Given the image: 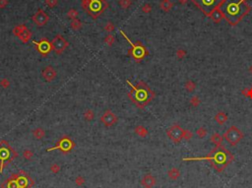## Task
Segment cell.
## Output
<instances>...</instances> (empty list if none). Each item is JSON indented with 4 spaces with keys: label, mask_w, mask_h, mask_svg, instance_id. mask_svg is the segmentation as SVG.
<instances>
[{
    "label": "cell",
    "mask_w": 252,
    "mask_h": 188,
    "mask_svg": "<svg viewBox=\"0 0 252 188\" xmlns=\"http://www.w3.org/2000/svg\"><path fill=\"white\" fill-rule=\"evenodd\" d=\"M224 18L232 26H236L250 11L246 0H224L219 6Z\"/></svg>",
    "instance_id": "6da1fadb"
},
{
    "label": "cell",
    "mask_w": 252,
    "mask_h": 188,
    "mask_svg": "<svg viewBox=\"0 0 252 188\" xmlns=\"http://www.w3.org/2000/svg\"><path fill=\"white\" fill-rule=\"evenodd\" d=\"M126 82L131 87V91L128 93V98L137 107L144 108L155 98V93L143 81H140L136 86L132 85L128 80Z\"/></svg>",
    "instance_id": "7a4b0ae2"
},
{
    "label": "cell",
    "mask_w": 252,
    "mask_h": 188,
    "mask_svg": "<svg viewBox=\"0 0 252 188\" xmlns=\"http://www.w3.org/2000/svg\"><path fill=\"white\" fill-rule=\"evenodd\" d=\"M81 6L92 18L96 20L103 13L108 4L106 0H82Z\"/></svg>",
    "instance_id": "3957f363"
},
{
    "label": "cell",
    "mask_w": 252,
    "mask_h": 188,
    "mask_svg": "<svg viewBox=\"0 0 252 188\" xmlns=\"http://www.w3.org/2000/svg\"><path fill=\"white\" fill-rule=\"evenodd\" d=\"M17 156L18 155L15 152V150L8 144L6 140L0 141V172H2L3 169L15 160Z\"/></svg>",
    "instance_id": "277c9868"
},
{
    "label": "cell",
    "mask_w": 252,
    "mask_h": 188,
    "mask_svg": "<svg viewBox=\"0 0 252 188\" xmlns=\"http://www.w3.org/2000/svg\"><path fill=\"white\" fill-rule=\"evenodd\" d=\"M120 34L125 37L126 40H127L128 43L130 44V45H131V48L128 50V54L133 57L134 60L141 61L142 59H144L145 56L148 55L149 52H148V50H147V48L145 47V45H143V44L141 43V41L138 40V41H136V43H132V41L128 39V37L125 35V33L122 30H120Z\"/></svg>",
    "instance_id": "5b68a950"
},
{
    "label": "cell",
    "mask_w": 252,
    "mask_h": 188,
    "mask_svg": "<svg viewBox=\"0 0 252 188\" xmlns=\"http://www.w3.org/2000/svg\"><path fill=\"white\" fill-rule=\"evenodd\" d=\"M206 16L211 15V13L220 6L224 0H191Z\"/></svg>",
    "instance_id": "8992f818"
},
{
    "label": "cell",
    "mask_w": 252,
    "mask_h": 188,
    "mask_svg": "<svg viewBox=\"0 0 252 188\" xmlns=\"http://www.w3.org/2000/svg\"><path fill=\"white\" fill-rule=\"evenodd\" d=\"M74 147H75L74 141L69 136H63L61 139L58 140V142L54 147L48 148L47 151L50 152V151H54V150H59L63 154H68L72 151Z\"/></svg>",
    "instance_id": "52a82bcc"
},
{
    "label": "cell",
    "mask_w": 252,
    "mask_h": 188,
    "mask_svg": "<svg viewBox=\"0 0 252 188\" xmlns=\"http://www.w3.org/2000/svg\"><path fill=\"white\" fill-rule=\"evenodd\" d=\"M242 137H243L242 132L239 130L236 126H234V125L230 126L225 133L226 140L228 141L232 146L236 145L238 142L242 139Z\"/></svg>",
    "instance_id": "ba28073f"
},
{
    "label": "cell",
    "mask_w": 252,
    "mask_h": 188,
    "mask_svg": "<svg viewBox=\"0 0 252 188\" xmlns=\"http://www.w3.org/2000/svg\"><path fill=\"white\" fill-rule=\"evenodd\" d=\"M69 47V43L61 35H56L51 40V48L52 50L56 54H61L64 52V50Z\"/></svg>",
    "instance_id": "9c48e42d"
},
{
    "label": "cell",
    "mask_w": 252,
    "mask_h": 188,
    "mask_svg": "<svg viewBox=\"0 0 252 188\" xmlns=\"http://www.w3.org/2000/svg\"><path fill=\"white\" fill-rule=\"evenodd\" d=\"M184 133H185V130H183V129L177 124L171 125L166 131L167 136H169L170 139L171 141H173L174 143H179V142L181 141V139H183Z\"/></svg>",
    "instance_id": "30bf717a"
},
{
    "label": "cell",
    "mask_w": 252,
    "mask_h": 188,
    "mask_svg": "<svg viewBox=\"0 0 252 188\" xmlns=\"http://www.w3.org/2000/svg\"><path fill=\"white\" fill-rule=\"evenodd\" d=\"M33 44H35L36 49L39 51L43 56H47V54L52 50L51 48V43L47 39H41L40 41L33 40Z\"/></svg>",
    "instance_id": "8fae6325"
},
{
    "label": "cell",
    "mask_w": 252,
    "mask_h": 188,
    "mask_svg": "<svg viewBox=\"0 0 252 188\" xmlns=\"http://www.w3.org/2000/svg\"><path fill=\"white\" fill-rule=\"evenodd\" d=\"M100 121H102V123L104 125V126L110 127V126H113V125L118 121V117H117V115L115 113H113L110 110H107L103 112V114L102 116H100Z\"/></svg>",
    "instance_id": "7c38bea8"
},
{
    "label": "cell",
    "mask_w": 252,
    "mask_h": 188,
    "mask_svg": "<svg viewBox=\"0 0 252 188\" xmlns=\"http://www.w3.org/2000/svg\"><path fill=\"white\" fill-rule=\"evenodd\" d=\"M49 20L48 15L45 13L43 9H39L37 12L33 16V22L35 23L37 27H43L47 25Z\"/></svg>",
    "instance_id": "4fadbf2b"
},
{
    "label": "cell",
    "mask_w": 252,
    "mask_h": 188,
    "mask_svg": "<svg viewBox=\"0 0 252 188\" xmlns=\"http://www.w3.org/2000/svg\"><path fill=\"white\" fill-rule=\"evenodd\" d=\"M41 76L44 77V79L47 82H51L56 78L57 72L52 66H47V67L41 71Z\"/></svg>",
    "instance_id": "5bb4252c"
},
{
    "label": "cell",
    "mask_w": 252,
    "mask_h": 188,
    "mask_svg": "<svg viewBox=\"0 0 252 188\" xmlns=\"http://www.w3.org/2000/svg\"><path fill=\"white\" fill-rule=\"evenodd\" d=\"M1 187L2 188H20V186L18 184V181H17V179L14 176V174L12 175L9 179H7L5 182H3Z\"/></svg>",
    "instance_id": "9a60e30c"
},
{
    "label": "cell",
    "mask_w": 252,
    "mask_h": 188,
    "mask_svg": "<svg viewBox=\"0 0 252 188\" xmlns=\"http://www.w3.org/2000/svg\"><path fill=\"white\" fill-rule=\"evenodd\" d=\"M210 18H211L214 22H216V23H219L222 19H225L224 15H222V11L219 9V7L216 8V9L212 12L211 15H210Z\"/></svg>",
    "instance_id": "2e32d148"
},
{
    "label": "cell",
    "mask_w": 252,
    "mask_h": 188,
    "mask_svg": "<svg viewBox=\"0 0 252 188\" xmlns=\"http://www.w3.org/2000/svg\"><path fill=\"white\" fill-rule=\"evenodd\" d=\"M32 36H33V34H32V32L29 30V29H27L26 31H24L22 34H21L18 37L20 39V40L22 41L23 44H27L29 40H30L31 39H32Z\"/></svg>",
    "instance_id": "e0dca14e"
},
{
    "label": "cell",
    "mask_w": 252,
    "mask_h": 188,
    "mask_svg": "<svg viewBox=\"0 0 252 188\" xmlns=\"http://www.w3.org/2000/svg\"><path fill=\"white\" fill-rule=\"evenodd\" d=\"M142 184L144 185L146 188H150V187H152L154 184H155V178L152 176V175H146V176L143 178V180H142Z\"/></svg>",
    "instance_id": "ac0fdd59"
},
{
    "label": "cell",
    "mask_w": 252,
    "mask_h": 188,
    "mask_svg": "<svg viewBox=\"0 0 252 188\" xmlns=\"http://www.w3.org/2000/svg\"><path fill=\"white\" fill-rule=\"evenodd\" d=\"M44 135H45V131L40 127H37V128L33 129V138H36L37 140L43 139V138L44 137Z\"/></svg>",
    "instance_id": "d6986e66"
},
{
    "label": "cell",
    "mask_w": 252,
    "mask_h": 188,
    "mask_svg": "<svg viewBox=\"0 0 252 188\" xmlns=\"http://www.w3.org/2000/svg\"><path fill=\"white\" fill-rule=\"evenodd\" d=\"M215 120H216L217 122L219 123L220 125H222V124H224L226 120H228V116H226V114L225 113V112L220 111V112H218V113L216 114V116H215Z\"/></svg>",
    "instance_id": "ffe728a7"
},
{
    "label": "cell",
    "mask_w": 252,
    "mask_h": 188,
    "mask_svg": "<svg viewBox=\"0 0 252 188\" xmlns=\"http://www.w3.org/2000/svg\"><path fill=\"white\" fill-rule=\"evenodd\" d=\"M173 2H170V0H163L159 4V7H161V9L165 12H169L171 8H173Z\"/></svg>",
    "instance_id": "44dd1931"
},
{
    "label": "cell",
    "mask_w": 252,
    "mask_h": 188,
    "mask_svg": "<svg viewBox=\"0 0 252 188\" xmlns=\"http://www.w3.org/2000/svg\"><path fill=\"white\" fill-rule=\"evenodd\" d=\"M135 133L138 136L144 138L148 135V130H147L144 126H142V125H138V126L135 128Z\"/></svg>",
    "instance_id": "7402d4cb"
},
{
    "label": "cell",
    "mask_w": 252,
    "mask_h": 188,
    "mask_svg": "<svg viewBox=\"0 0 252 188\" xmlns=\"http://www.w3.org/2000/svg\"><path fill=\"white\" fill-rule=\"evenodd\" d=\"M27 27H26V25H18V26H16L14 29H13V34L14 36L16 37H19L24 31H26L27 30Z\"/></svg>",
    "instance_id": "603a6c76"
},
{
    "label": "cell",
    "mask_w": 252,
    "mask_h": 188,
    "mask_svg": "<svg viewBox=\"0 0 252 188\" xmlns=\"http://www.w3.org/2000/svg\"><path fill=\"white\" fill-rule=\"evenodd\" d=\"M70 26H71V28H72L74 31H78V30H80V29L82 28L83 24H82L81 21H80L79 19H77V18H76V19H74V20L71 21Z\"/></svg>",
    "instance_id": "cb8c5ba5"
},
{
    "label": "cell",
    "mask_w": 252,
    "mask_h": 188,
    "mask_svg": "<svg viewBox=\"0 0 252 188\" xmlns=\"http://www.w3.org/2000/svg\"><path fill=\"white\" fill-rule=\"evenodd\" d=\"M211 141H212V143L219 146L222 142V137L219 134V133H214V134L211 136Z\"/></svg>",
    "instance_id": "d4e9b609"
},
{
    "label": "cell",
    "mask_w": 252,
    "mask_h": 188,
    "mask_svg": "<svg viewBox=\"0 0 252 188\" xmlns=\"http://www.w3.org/2000/svg\"><path fill=\"white\" fill-rule=\"evenodd\" d=\"M83 115H84V117H85V119L87 121H92L95 118V113L92 110H86L85 111H84Z\"/></svg>",
    "instance_id": "484cf974"
},
{
    "label": "cell",
    "mask_w": 252,
    "mask_h": 188,
    "mask_svg": "<svg viewBox=\"0 0 252 188\" xmlns=\"http://www.w3.org/2000/svg\"><path fill=\"white\" fill-rule=\"evenodd\" d=\"M131 4H132V0H119V6L122 9H128L131 6Z\"/></svg>",
    "instance_id": "4316f807"
},
{
    "label": "cell",
    "mask_w": 252,
    "mask_h": 188,
    "mask_svg": "<svg viewBox=\"0 0 252 188\" xmlns=\"http://www.w3.org/2000/svg\"><path fill=\"white\" fill-rule=\"evenodd\" d=\"M78 11L76 9H70L68 12H67V17L70 18L71 20H74V19H76L77 18V16H78Z\"/></svg>",
    "instance_id": "83f0119b"
},
{
    "label": "cell",
    "mask_w": 252,
    "mask_h": 188,
    "mask_svg": "<svg viewBox=\"0 0 252 188\" xmlns=\"http://www.w3.org/2000/svg\"><path fill=\"white\" fill-rule=\"evenodd\" d=\"M114 41H115V39H114V37H113L112 35H108L106 37H104V43H106L107 44H108L110 47H111V45L114 44Z\"/></svg>",
    "instance_id": "f1b7e54d"
},
{
    "label": "cell",
    "mask_w": 252,
    "mask_h": 188,
    "mask_svg": "<svg viewBox=\"0 0 252 188\" xmlns=\"http://www.w3.org/2000/svg\"><path fill=\"white\" fill-rule=\"evenodd\" d=\"M23 157H24V158H26V160L30 161L33 157V153L31 151V150H25L24 153H23Z\"/></svg>",
    "instance_id": "f546056e"
},
{
    "label": "cell",
    "mask_w": 252,
    "mask_h": 188,
    "mask_svg": "<svg viewBox=\"0 0 252 188\" xmlns=\"http://www.w3.org/2000/svg\"><path fill=\"white\" fill-rule=\"evenodd\" d=\"M114 29H115L114 25H113L111 22H108V23H107V25H106V26H104V31L107 32V33H110V34L111 32L114 31Z\"/></svg>",
    "instance_id": "4dcf8cb0"
},
{
    "label": "cell",
    "mask_w": 252,
    "mask_h": 188,
    "mask_svg": "<svg viewBox=\"0 0 252 188\" xmlns=\"http://www.w3.org/2000/svg\"><path fill=\"white\" fill-rule=\"evenodd\" d=\"M0 86L4 89H7V88L10 87V81L8 80L7 78H3L1 81H0Z\"/></svg>",
    "instance_id": "1f68e13d"
},
{
    "label": "cell",
    "mask_w": 252,
    "mask_h": 188,
    "mask_svg": "<svg viewBox=\"0 0 252 188\" xmlns=\"http://www.w3.org/2000/svg\"><path fill=\"white\" fill-rule=\"evenodd\" d=\"M196 133L200 138H203L204 136H206V134H207V130H206L204 127H200V128L197 129Z\"/></svg>",
    "instance_id": "d6a6232c"
},
{
    "label": "cell",
    "mask_w": 252,
    "mask_h": 188,
    "mask_svg": "<svg viewBox=\"0 0 252 188\" xmlns=\"http://www.w3.org/2000/svg\"><path fill=\"white\" fill-rule=\"evenodd\" d=\"M44 2L49 8H53V7H55L57 5L58 0H44Z\"/></svg>",
    "instance_id": "836d02e7"
},
{
    "label": "cell",
    "mask_w": 252,
    "mask_h": 188,
    "mask_svg": "<svg viewBox=\"0 0 252 188\" xmlns=\"http://www.w3.org/2000/svg\"><path fill=\"white\" fill-rule=\"evenodd\" d=\"M185 88H186V90L189 91V92H192L193 90L195 89V84L193 83L192 81H188L186 84H185Z\"/></svg>",
    "instance_id": "e575fe53"
},
{
    "label": "cell",
    "mask_w": 252,
    "mask_h": 188,
    "mask_svg": "<svg viewBox=\"0 0 252 188\" xmlns=\"http://www.w3.org/2000/svg\"><path fill=\"white\" fill-rule=\"evenodd\" d=\"M50 170H51L53 173L59 172V170H60V165H57V164H52L51 165H50Z\"/></svg>",
    "instance_id": "d590c367"
},
{
    "label": "cell",
    "mask_w": 252,
    "mask_h": 188,
    "mask_svg": "<svg viewBox=\"0 0 252 188\" xmlns=\"http://www.w3.org/2000/svg\"><path fill=\"white\" fill-rule=\"evenodd\" d=\"M75 183H76L78 186H81L85 183V178L83 176H77L76 179H75Z\"/></svg>",
    "instance_id": "8d00e7d4"
},
{
    "label": "cell",
    "mask_w": 252,
    "mask_h": 188,
    "mask_svg": "<svg viewBox=\"0 0 252 188\" xmlns=\"http://www.w3.org/2000/svg\"><path fill=\"white\" fill-rule=\"evenodd\" d=\"M142 11L146 14L150 13V12L152 11V6H151L150 4H145V5H143V7H142Z\"/></svg>",
    "instance_id": "74e56055"
},
{
    "label": "cell",
    "mask_w": 252,
    "mask_h": 188,
    "mask_svg": "<svg viewBox=\"0 0 252 188\" xmlns=\"http://www.w3.org/2000/svg\"><path fill=\"white\" fill-rule=\"evenodd\" d=\"M169 175L171 177V178H176L178 176V171L176 169H171L170 172H169Z\"/></svg>",
    "instance_id": "f35d334b"
},
{
    "label": "cell",
    "mask_w": 252,
    "mask_h": 188,
    "mask_svg": "<svg viewBox=\"0 0 252 188\" xmlns=\"http://www.w3.org/2000/svg\"><path fill=\"white\" fill-rule=\"evenodd\" d=\"M190 103L193 104V106H197L199 104V103H200V101H199V99L197 98V97H193L192 99H191V101H190Z\"/></svg>",
    "instance_id": "ab89813d"
},
{
    "label": "cell",
    "mask_w": 252,
    "mask_h": 188,
    "mask_svg": "<svg viewBox=\"0 0 252 188\" xmlns=\"http://www.w3.org/2000/svg\"><path fill=\"white\" fill-rule=\"evenodd\" d=\"M176 55H177L178 58H183L184 55H185V51L182 50V49H178L177 52H176Z\"/></svg>",
    "instance_id": "60d3db41"
},
{
    "label": "cell",
    "mask_w": 252,
    "mask_h": 188,
    "mask_svg": "<svg viewBox=\"0 0 252 188\" xmlns=\"http://www.w3.org/2000/svg\"><path fill=\"white\" fill-rule=\"evenodd\" d=\"M8 3H9V1H8V0H0V9H2V8H5L8 5Z\"/></svg>",
    "instance_id": "b9f144b4"
},
{
    "label": "cell",
    "mask_w": 252,
    "mask_h": 188,
    "mask_svg": "<svg viewBox=\"0 0 252 188\" xmlns=\"http://www.w3.org/2000/svg\"><path fill=\"white\" fill-rule=\"evenodd\" d=\"M188 137L189 138L192 137V132L191 131H185V133H184V138H185V139H188Z\"/></svg>",
    "instance_id": "7bdbcfd3"
},
{
    "label": "cell",
    "mask_w": 252,
    "mask_h": 188,
    "mask_svg": "<svg viewBox=\"0 0 252 188\" xmlns=\"http://www.w3.org/2000/svg\"><path fill=\"white\" fill-rule=\"evenodd\" d=\"M179 2L181 3V4H185L187 2V0H179Z\"/></svg>",
    "instance_id": "ee69618b"
},
{
    "label": "cell",
    "mask_w": 252,
    "mask_h": 188,
    "mask_svg": "<svg viewBox=\"0 0 252 188\" xmlns=\"http://www.w3.org/2000/svg\"><path fill=\"white\" fill-rule=\"evenodd\" d=\"M250 73L252 74V66H251V67H250Z\"/></svg>",
    "instance_id": "f6af8a7d"
}]
</instances>
